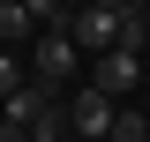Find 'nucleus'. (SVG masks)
Listing matches in <instances>:
<instances>
[{
    "label": "nucleus",
    "mask_w": 150,
    "mask_h": 142,
    "mask_svg": "<svg viewBox=\"0 0 150 142\" xmlns=\"http://www.w3.org/2000/svg\"><path fill=\"white\" fill-rule=\"evenodd\" d=\"M120 30H128V8H120V0H112V8L98 0V8H75V15H68L75 53H98V60H105V53H120Z\"/></svg>",
    "instance_id": "obj_1"
},
{
    "label": "nucleus",
    "mask_w": 150,
    "mask_h": 142,
    "mask_svg": "<svg viewBox=\"0 0 150 142\" xmlns=\"http://www.w3.org/2000/svg\"><path fill=\"white\" fill-rule=\"evenodd\" d=\"M112 120H120V105H112L105 90H75V105H68V135H83V142H112Z\"/></svg>",
    "instance_id": "obj_2"
},
{
    "label": "nucleus",
    "mask_w": 150,
    "mask_h": 142,
    "mask_svg": "<svg viewBox=\"0 0 150 142\" xmlns=\"http://www.w3.org/2000/svg\"><path fill=\"white\" fill-rule=\"evenodd\" d=\"M30 60H38V82L53 90V82H68V75H75V60H83V53H75V37H68V30H45Z\"/></svg>",
    "instance_id": "obj_3"
},
{
    "label": "nucleus",
    "mask_w": 150,
    "mask_h": 142,
    "mask_svg": "<svg viewBox=\"0 0 150 142\" xmlns=\"http://www.w3.org/2000/svg\"><path fill=\"white\" fill-rule=\"evenodd\" d=\"M143 82V53H105L98 60V90L105 97H120V90H135Z\"/></svg>",
    "instance_id": "obj_4"
},
{
    "label": "nucleus",
    "mask_w": 150,
    "mask_h": 142,
    "mask_svg": "<svg viewBox=\"0 0 150 142\" xmlns=\"http://www.w3.org/2000/svg\"><path fill=\"white\" fill-rule=\"evenodd\" d=\"M23 30H38L30 0H0V37H23Z\"/></svg>",
    "instance_id": "obj_5"
},
{
    "label": "nucleus",
    "mask_w": 150,
    "mask_h": 142,
    "mask_svg": "<svg viewBox=\"0 0 150 142\" xmlns=\"http://www.w3.org/2000/svg\"><path fill=\"white\" fill-rule=\"evenodd\" d=\"M60 135H68V112H60V105H45V120L30 127V142H60Z\"/></svg>",
    "instance_id": "obj_6"
},
{
    "label": "nucleus",
    "mask_w": 150,
    "mask_h": 142,
    "mask_svg": "<svg viewBox=\"0 0 150 142\" xmlns=\"http://www.w3.org/2000/svg\"><path fill=\"white\" fill-rule=\"evenodd\" d=\"M112 142H150V120L143 112H120V120H112Z\"/></svg>",
    "instance_id": "obj_7"
},
{
    "label": "nucleus",
    "mask_w": 150,
    "mask_h": 142,
    "mask_svg": "<svg viewBox=\"0 0 150 142\" xmlns=\"http://www.w3.org/2000/svg\"><path fill=\"white\" fill-rule=\"evenodd\" d=\"M23 90V67H15V53H8V45H0V105H8V97H15Z\"/></svg>",
    "instance_id": "obj_8"
}]
</instances>
